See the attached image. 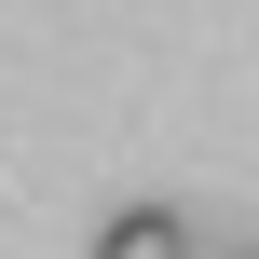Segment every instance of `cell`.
<instances>
[{
    "label": "cell",
    "mask_w": 259,
    "mask_h": 259,
    "mask_svg": "<svg viewBox=\"0 0 259 259\" xmlns=\"http://www.w3.org/2000/svg\"><path fill=\"white\" fill-rule=\"evenodd\" d=\"M96 259H191V219H178V205H123V219L96 232Z\"/></svg>",
    "instance_id": "cell-1"
}]
</instances>
